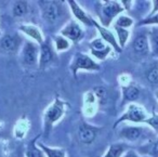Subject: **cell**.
Segmentation results:
<instances>
[{
	"instance_id": "cell-1",
	"label": "cell",
	"mask_w": 158,
	"mask_h": 157,
	"mask_svg": "<svg viewBox=\"0 0 158 157\" xmlns=\"http://www.w3.org/2000/svg\"><path fill=\"white\" fill-rule=\"evenodd\" d=\"M67 104L64 101H62L59 96L54 99V102L51 103L44 113V127L46 134H49L51 129L53 128V125L59 121L66 113Z\"/></svg>"
},
{
	"instance_id": "cell-2",
	"label": "cell",
	"mask_w": 158,
	"mask_h": 157,
	"mask_svg": "<svg viewBox=\"0 0 158 157\" xmlns=\"http://www.w3.org/2000/svg\"><path fill=\"white\" fill-rule=\"evenodd\" d=\"M147 118H148V115H147L146 111L143 108V106L135 104V103H130L125 113L115 122L114 128H117L121 122L125 121L134 122V124H144Z\"/></svg>"
},
{
	"instance_id": "cell-3",
	"label": "cell",
	"mask_w": 158,
	"mask_h": 157,
	"mask_svg": "<svg viewBox=\"0 0 158 157\" xmlns=\"http://www.w3.org/2000/svg\"><path fill=\"white\" fill-rule=\"evenodd\" d=\"M74 77L77 76L78 70H88V72H98L100 70V64L97 63L92 57L89 55H86L81 52H78L75 54L73 62L69 66Z\"/></svg>"
},
{
	"instance_id": "cell-4",
	"label": "cell",
	"mask_w": 158,
	"mask_h": 157,
	"mask_svg": "<svg viewBox=\"0 0 158 157\" xmlns=\"http://www.w3.org/2000/svg\"><path fill=\"white\" fill-rule=\"evenodd\" d=\"M125 11V8L118 1H106L99 12V18L102 26L108 28L114 19Z\"/></svg>"
},
{
	"instance_id": "cell-5",
	"label": "cell",
	"mask_w": 158,
	"mask_h": 157,
	"mask_svg": "<svg viewBox=\"0 0 158 157\" xmlns=\"http://www.w3.org/2000/svg\"><path fill=\"white\" fill-rule=\"evenodd\" d=\"M151 132H153L152 129H145L141 126H125L119 130L118 135L126 142H139L148 137Z\"/></svg>"
},
{
	"instance_id": "cell-6",
	"label": "cell",
	"mask_w": 158,
	"mask_h": 157,
	"mask_svg": "<svg viewBox=\"0 0 158 157\" xmlns=\"http://www.w3.org/2000/svg\"><path fill=\"white\" fill-rule=\"evenodd\" d=\"M39 59V47L38 44L31 40L25 41L22 48V61L28 67H34L38 64Z\"/></svg>"
},
{
	"instance_id": "cell-7",
	"label": "cell",
	"mask_w": 158,
	"mask_h": 157,
	"mask_svg": "<svg viewBox=\"0 0 158 157\" xmlns=\"http://www.w3.org/2000/svg\"><path fill=\"white\" fill-rule=\"evenodd\" d=\"M60 35L65 37L73 44H78L84 39L85 32L76 21H70L63 27Z\"/></svg>"
},
{
	"instance_id": "cell-8",
	"label": "cell",
	"mask_w": 158,
	"mask_h": 157,
	"mask_svg": "<svg viewBox=\"0 0 158 157\" xmlns=\"http://www.w3.org/2000/svg\"><path fill=\"white\" fill-rule=\"evenodd\" d=\"M41 16L46 22L54 23L60 16V8L56 1H38Z\"/></svg>"
},
{
	"instance_id": "cell-9",
	"label": "cell",
	"mask_w": 158,
	"mask_h": 157,
	"mask_svg": "<svg viewBox=\"0 0 158 157\" xmlns=\"http://www.w3.org/2000/svg\"><path fill=\"white\" fill-rule=\"evenodd\" d=\"M67 2H68V6H69L70 10H72L73 15L75 16V19H76L77 21H79V22L85 25H88V26L93 25V19L80 7L79 3H77V1H75V0H69Z\"/></svg>"
},
{
	"instance_id": "cell-10",
	"label": "cell",
	"mask_w": 158,
	"mask_h": 157,
	"mask_svg": "<svg viewBox=\"0 0 158 157\" xmlns=\"http://www.w3.org/2000/svg\"><path fill=\"white\" fill-rule=\"evenodd\" d=\"M53 49L49 41H44L39 46V60H38V66L40 70L46 68L49 64L52 62L53 57Z\"/></svg>"
},
{
	"instance_id": "cell-11",
	"label": "cell",
	"mask_w": 158,
	"mask_h": 157,
	"mask_svg": "<svg viewBox=\"0 0 158 157\" xmlns=\"http://www.w3.org/2000/svg\"><path fill=\"white\" fill-rule=\"evenodd\" d=\"M98 130H99V129L91 126V125L82 124L81 126L79 127V130H78L79 141L84 144L93 143L98 135Z\"/></svg>"
},
{
	"instance_id": "cell-12",
	"label": "cell",
	"mask_w": 158,
	"mask_h": 157,
	"mask_svg": "<svg viewBox=\"0 0 158 157\" xmlns=\"http://www.w3.org/2000/svg\"><path fill=\"white\" fill-rule=\"evenodd\" d=\"M93 26H95V28L99 31L100 35H101V38L106 42V44H108L112 48H114V50H116L117 52H120L121 48L119 47V45H118V42H117V39L115 38L114 34H113L110 29L102 26V25L100 24L99 22H97L95 20H93Z\"/></svg>"
},
{
	"instance_id": "cell-13",
	"label": "cell",
	"mask_w": 158,
	"mask_h": 157,
	"mask_svg": "<svg viewBox=\"0 0 158 157\" xmlns=\"http://www.w3.org/2000/svg\"><path fill=\"white\" fill-rule=\"evenodd\" d=\"M20 32H22L23 34H25L26 36H28L34 42L38 45H41L44 41V38L42 36V33L40 32V29L35 25L31 24H22L20 26Z\"/></svg>"
},
{
	"instance_id": "cell-14",
	"label": "cell",
	"mask_w": 158,
	"mask_h": 157,
	"mask_svg": "<svg viewBox=\"0 0 158 157\" xmlns=\"http://www.w3.org/2000/svg\"><path fill=\"white\" fill-rule=\"evenodd\" d=\"M132 48L133 51L139 55H147L151 50H149V44H148V38L144 34L136 36L135 39L132 42Z\"/></svg>"
},
{
	"instance_id": "cell-15",
	"label": "cell",
	"mask_w": 158,
	"mask_h": 157,
	"mask_svg": "<svg viewBox=\"0 0 158 157\" xmlns=\"http://www.w3.org/2000/svg\"><path fill=\"white\" fill-rule=\"evenodd\" d=\"M21 45V38L15 35H5L0 40V46L5 51L10 53H13L18 51L19 47Z\"/></svg>"
},
{
	"instance_id": "cell-16",
	"label": "cell",
	"mask_w": 158,
	"mask_h": 157,
	"mask_svg": "<svg viewBox=\"0 0 158 157\" xmlns=\"http://www.w3.org/2000/svg\"><path fill=\"white\" fill-rule=\"evenodd\" d=\"M121 91H123V103H132L135 100H138V98L140 96V89L136 86L132 85V83H128L127 86H123L121 87Z\"/></svg>"
},
{
	"instance_id": "cell-17",
	"label": "cell",
	"mask_w": 158,
	"mask_h": 157,
	"mask_svg": "<svg viewBox=\"0 0 158 157\" xmlns=\"http://www.w3.org/2000/svg\"><path fill=\"white\" fill-rule=\"evenodd\" d=\"M128 148V145L123 142H118V143H113L110 145L107 152L105 153L103 157H123Z\"/></svg>"
},
{
	"instance_id": "cell-18",
	"label": "cell",
	"mask_w": 158,
	"mask_h": 157,
	"mask_svg": "<svg viewBox=\"0 0 158 157\" xmlns=\"http://www.w3.org/2000/svg\"><path fill=\"white\" fill-rule=\"evenodd\" d=\"M38 138H39V135L36 137L35 139H33L28 143L26 152H25V157H46V155L42 152L41 148L38 146V144H36L37 143Z\"/></svg>"
},
{
	"instance_id": "cell-19",
	"label": "cell",
	"mask_w": 158,
	"mask_h": 157,
	"mask_svg": "<svg viewBox=\"0 0 158 157\" xmlns=\"http://www.w3.org/2000/svg\"><path fill=\"white\" fill-rule=\"evenodd\" d=\"M139 152L142 153V154L148 155L151 157H158V138L154 140V141L148 140V142L146 144H144L139 150Z\"/></svg>"
},
{
	"instance_id": "cell-20",
	"label": "cell",
	"mask_w": 158,
	"mask_h": 157,
	"mask_svg": "<svg viewBox=\"0 0 158 157\" xmlns=\"http://www.w3.org/2000/svg\"><path fill=\"white\" fill-rule=\"evenodd\" d=\"M38 146L42 150L46 157H66V153L64 148L59 147H50L42 143H38Z\"/></svg>"
},
{
	"instance_id": "cell-21",
	"label": "cell",
	"mask_w": 158,
	"mask_h": 157,
	"mask_svg": "<svg viewBox=\"0 0 158 157\" xmlns=\"http://www.w3.org/2000/svg\"><path fill=\"white\" fill-rule=\"evenodd\" d=\"M28 12V3L26 1H15L12 7V14L14 18H22Z\"/></svg>"
},
{
	"instance_id": "cell-22",
	"label": "cell",
	"mask_w": 158,
	"mask_h": 157,
	"mask_svg": "<svg viewBox=\"0 0 158 157\" xmlns=\"http://www.w3.org/2000/svg\"><path fill=\"white\" fill-rule=\"evenodd\" d=\"M148 44L149 50L154 57H158V29L154 28L149 32L148 35Z\"/></svg>"
},
{
	"instance_id": "cell-23",
	"label": "cell",
	"mask_w": 158,
	"mask_h": 157,
	"mask_svg": "<svg viewBox=\"0 0 158 157\" xmlns=\"http://www.w3.org/2000/svg\"><path fill=\"white\" fill-rule=\"evenodd\" d=\"M114 29L117 34V42H118L119 47L123 49L126 46L128 40H129L130 32L128 29L120 28V27H117V26H114Z\"/></svg>"
},
{
	"instance_id": "cell-24",
	"label": "cell",
	"mask_w": 158,
	"mask_h": 157,
	"mask_svg": "<svg viewBox=\"0 0 158 157\" xmlns=\"http://www.w3.org/2000/svg\"><path fill=\"white\" fill-rule=\"evenodd\" d=\"M53 41H54V47L56 49V51L62 52V51H66L67 49H69L70 47V41L68 39H66L65 37H63L62 35H57L53 37Z\"/></svg>"
},
{
	"instance_id": "cell-25",
	"label": "cell",
	"mask_w": 158,
	"mask_h": 157,
	"mask_svg": "<svg viewBox=\"0 0 158 157\" xmlns=\"http://www.w3.org/2000/svg\"><path fill=\"white\" fill-rule=\"evenodd\" d=\"M133 25V20L131 18L127 15H119L117 18L116 22H115L114 26H117V27H120V28H129Z\"/></svg>"
},
{
	"instance_id": "cell-26",
	"label": "cell",
	"mask_w": 158,
	"mask_h": 157,
	"mask_svg": "<svg viewBox=\"0 0 158 157\" xmlns=\"http://www.w3.org/2000/svg\"><path fill=\"white\" fill-rule=\"evenodd\" d=\"M147 80L153 85H158V64L153 65L147 72Z\"/></svg>"
},
{
	"instance_id": "cell-27",
	"label": "cell",
	"mask_w": 158,
	"mask_h": 157,
	"mask_svg": "<svg viewBox=\"0 0 158 157\" xmlns=\"http://www.w3.org/2000/svg\"><path fill=\"white\" fill-rule=\"evenodd\" d=\"M113 48L110 46H107L105 49H103V50H100V51H94V50H90L91 54L93 55V57H95L97 60H100V61H103V60H105L106 57H108V54H110V52H112Z\"/></svg>"
},
{
	"instance_id": "cell-28",
	"label": "cell",
	"mask_w": 158,
	"mask_h": 157,
	"mask_svg": "<svg viewBox=\"0 0 158 157\" xmlns=\"http://www.w3.org/2000/svg\"><path fill=\"white\" fill-rule=\"evenodd\" d=\"M106 47H107V44L102 38H94V39L90 41V50L100 51L105 49Z\"/></svg>"
},
{
	"instance_id": "cell-29",
	"label": "cell",
	"mask_w": 158,
	"mask_h": 157,
	"mask_svg": "<svg viewBox=\"0 0 158 157\" xmlns=\"http://www.w3.org/2000/svg\"><path fill=\"white\" fill-rule=\"evenodd\" d=\"M93 93H94V96H97V100L99 101L100 104H103L106 101V95H107V92H106V89L103 87H95L93 89Z\"/></svg>"
},
{
	"instance_id": "cell-30",
	"label": "cell",
	"mask_w": 158,
	"mask_h": 157,
	"mask_svg": "<svg viewBox=\"0 0 158 157\" xmlns=\"http://www.w3.org/2000/svg\"><path fill=\"white\" fill-rule=\"evenodd\" d=\"M144 124H146L152 130H154L155 132H158V114L154 113L152 116H149L146 120L144 121Z\"/></svg>"
},
{
	"instance_id": "cell-31",
	"label": "cell",
	"mask_w": 158,
	"mask_h": 157,
	"mask_svg": "<svg viewBox=\"0 0 158 157\" xmlns=\"http://www.w3.org/2000/svg\"><path fill=\"white\" fill-rule=\"evenodd\" d=\"M139 25H158V13L153 16H147L146 19L139 22Z\"/></svg>"
},
{
	"instance_id": "cell-32",
	"label": "cell",
	"mask_w": 158,
	"mask_h": 157,
	"mask_svg": "<svg viewBox=\"0 0 158 157\" xmlns=\"http://www.w3.org/2000/svg\"><path fill=\"white\" fill-rule=\"evenodd\" d=\"M123 157H142L140 154H139L136 151L134 150H128L125 154L123 155Z\"/></svg>"
},
{
	"instance_id": "cell-33",
	"label": "cell",
	"mask_w": 158,
	"mask_h": 157,
	"mask_svg": "<svg viewBox=\"0 0 158 157\" xmlns=\"http://www.w3.org/2000/svg\"><path fill=\"white\" fill-rule=\"evenodd\" d=\"M152 3H153V9H152L151 13L148 14V16H153V15H155L156 13H158V0L152 1Z\"/></svg>"
},
{
	"instance_id": "cell-34",
	"label": "cell",
	"mask_w": 158,
	"mask_h": 157,
	"mask_svg": "<svg viewBox=\"0 0 158 157\" xmlns=\"http://www.w3.org/2000/svg\"><path fill=\"white\" fill-rule=\"evenodd\" d=\"M155 95H156V99H157V100H158V91L156 92V94H155Z\"/></svg>"
},
{
	"instance_id": "cell-35",
	"label": "cell",
	"mask_w": 158,
	"mask_h": 157,
	"mask_svg": "<svg viewBox=\"0 0 158 157\" xmlns=\"http://www.w3.org/2000/svg\"><path fill=\"white\" fill-rule=\"evenodd\" d=\"M1 137H2V134H1V133H0V138H1Z\"/></svg>"
},
{
	"instance_id": "cell-36",
	"label": "cell",
	"mask_w": 158,
	"mask_h": 157,
	"mask_svg": "<svg viewBox=\"0 0 158 157\" xmlns=\"http://www.w3.org/2000/svg\"><path fill=\"white\" fill-rule=\"evenodd\" d=\"M0 36H1V33H0Z\"/></svg>"
}]
</instances>
